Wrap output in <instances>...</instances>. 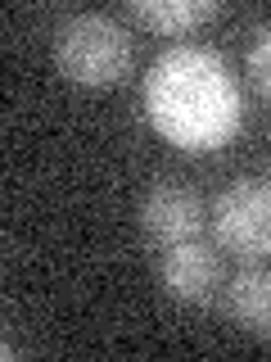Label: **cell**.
<instances>
[{
	"label": "cell",
	"mask_w": 271,
	"mask_h": 362,
	"mask_svg": "<svg viewBox=\"0 0 271 362\" xmlns=\"http://www.w3.org/2000/svg\"><path fill=\"white\" fill-rule=\"evenodd\" d=\"M226 317L253 339H271V267L248 263L226 286Z\"/></svg>",
	"instance_id": "8992f818"
},
{
	"label": "cell",
	"mask_w": 271,
	"mask_h": 362,
	"mask_svg": "<svg viewBox=\"0 0 271 362\" xmlns=\"http://www.w3.org/2000/svg\"><path fill=\"white\" fill-rule=\"evenodd\" d=\"M127 14L140 23V28L172 37V32H190V28H199V23L217 18L222 5L217 0H131Z\"/></svg>",
	"instance_id": "52a82bcc"
},
{
	"label": "cell",
	"mask_w": 271,
	"mask_h": 362,
	"mask_svg": "<svg viewBox=\"0 0 271 362\" xmlns=\"http://www.w3.org/2000/svg\"><path fill=\"white\" fill-rule=\"evenodd\" d=\"M145 109L154 132L181 150H217L240 127V86L212 50L176 45L154 59Z\"/></svg>",
	"instance_id": "6da1fadb"
},
{
	"label": "cell",
	"mask_w": 271,
	"mask_h": 362,
	"mask_svg": "<svg viewBox=\"0 0 271 362\" xmlns=\"http://www.w3.org/2000/svg\"><path fill=\"white\" fill-rule=\"evenodd\" d=\"M131 64V37L113 14H73L54 32V68L77 86H113Z\"/></svg>",
	"instance_id": "7a4b0ae2"
},
{
	"label": "cell",
	"mask_w": 271,
	"mask_h": 362,
	"mask_svg": "<svg viewBox=\"0 0 271 362\" xmlns=\"http://www.w3.org/2000/svg\"><path fill=\"white\" fill-rule=\"evenodd\" d=\"M158 286L172 303L186 308H203L212 303V294L222 286V258L212 254L203 240H186L163 249V267H158Z\"/></svg>",
	"instance_id": "5b68a950"
},
{
	"label": "cell",
	"mask_w": 271,
	"mask_h": 362,
	"mask_svg": "<svg viewBox=\"0 0 271 362\" xmlns=\"http://www.w3.org/2000/svg\"><path fill=\"white\" fill-rule=\"evenodd\" d=\"M140 231H145V240L158 245V249L199 240V231H203L199 190H190L186 181H172V177L154 181L140 199Z\"/></svg>",
	"instance_id": "277c9868"
},
{
	"label": "cell",
	"mask_w": 271,
	"mask_h": 362,
	"mask_svg": "<svg viewBox=\"0 0 271 362\" xmlns=\"http://www.w3.org/2000/svg\"><path fill=\"white\" fill-rule=\"evenodd\" d=\"M248 77H253V86L271 100V18L258 28L253 45H248Z\"/></svg>",
	"instance_id": "ba28073f"
},
{
	"label": "cell",
	"mask_w": 271,
	"mask_h": 362,
	"mask_svg": "<svg viewBox=\"0 0 271 362\" xmlns=\"http://www.w3.org/2000/svg\"><path fill=\"white\" fill-rule=\"evenodd\" d=\"M212 231L226 254L240 263H263L271 258V181L240 177L212 204Z\"/></svg>",
	"instance_id": "3957f363"
}]
</instances>
